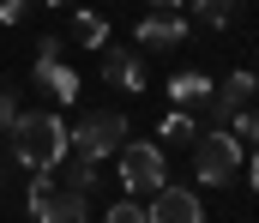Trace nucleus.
<instances>
[{"label": "nucleus", "mask_w": 259, "mask_h": 223, "mask_svg": "<svg viewBox=\"0 0 259 223\" xmlns=\"http://www.w3.org/2000/svg\"><path fill=\"white\" fill-rule=\"evenodd\" d=\"M169 97H175V109L193 115V109L211 103V78H205V73H175V78H169Z\"/></svg>", "instance_id": "11"}, {"label": "nucleus", "mask_w": 259, "mask_h": 223, "mask_svg": "<svg viewBox=\"0 0 259 223\" xmlns=\"http://www.w3.org/2000/svg\"><path fill=\"white\" fill-rule=\"evenodd\" d=\"M235 169H241V139H235L229 127H211V133L193 139V175L205 187H223Z\"/></svg>", "instance_id": "3"}, {"label": "nucleus", "mask_w": 259, "mask_h": 223, "mask_svg": "<svg viewBox=\"0 0 259 223\" xmlns=\"http://www.w3.org/2000/svg\"><path fill=\"white\" fill-rule=\"evenodd\" d=\"M163 145H121V187L127 193H157L163 187Z\"/></svg>", "instance_id": "5"}, {"label": "nucleus", "mask_w": 259, "mask_h": 223, "mask_svg": "<svg viewBox=\"0 0 259 223\" xmlns=\"http://www.w3.org/2000/svg\"><path fill=\"white\" fill-rule=\"evenodd\" d=\"M18 121V103H12V91H0V127H12Z\"/></svg>", "instance_id": "19"}, {"label": "nucleus", "mask_w": 259, "mask_h": 223, "mask_svg": "<svg viewBox=\"0 0 259 223\" xmlns=\"http://www.w3.org/2000/svg\"><path fill=\"white\" fill-rule=\"evenodd\" d=\"M36 78L55 91V103H72V97H78V73L61 61V42H42V55H36Z\"/></svg>", "instance_id": "8"}, {"label": "nucleus", "mask_w": 259, "mask_h": 223, "mask_svg": "<svg viewBox=\"0 0 259 223\" xmlns=\"http://www.w3.org/2000/svg\"><path fill=\"white\" fill-rule=\"evenodd\" d=\"M24 6H30V0H0V24H18V18H24Z\"/></svg>", "instance_id": "18"}, {"label": "nucleus", "mask_w": 259, "mask_h": 223, "mask_svg": "<svg viewBox=\"0 0 259 223\" xmlns=\"http://www.w3.org/2000/svg\"><path fill=\"white\" fill-rule=\"evenodd\" d=\"M127 145V115L121 109H97V115H84L72 133H66V151H78V157H91V163H103L109 151Z\"/></svg>", "instance_id": "2"}, {"label": "nucleus", "mask_w": 259, "mask_h": 223, "mask_svg": "<svg viewBox=\"0 0 259 223\" xmlns=\"http://www.w3.org/2000/svg\"><path fill=\"white\" fill-rule=\"evenodd\" d=\"M78 42L103 49V42H109V18H97V12H78Z\"/></svg>", "instance_id": "14"}, {"label": "nucleus", "mask_w": 259, "mask_h": 223, "mask_svg": "<svg viewBox=\"0 0 259 223\" xmlns=\"http://www.w3.org/2000/svg\"><path fill=\"white\" fill-rule=\"evenodd\" d=\"M103 223H151V217H145V205H139V199H121V205H109V211H103Z\"/></svg>", "instance_id": "17"}, {"label": "nucleus", "mask_w": 259, "mask_h": 223, "mask_svg": "<svg viewBox=\"0 0 259 223\" xmlns=\"http://www.w3.org/2000/svg\"><path fill=\"white\" fill-rule=\"evenodd\" d=\"M55 169H66V187H72V193H84V187L97 181V163H91V157H78V151H66Z\"/></svg>", "instance_id": "12"}, {"label": "nucleus", "mask_w": 259, "mask_h": 223, "mask_svg": "<svg viewBox=\"0 0 259 223\" xmlns=\"http://www.w3.org/2000/svg\"><path fill=\"white\" fill-rule=\"evenodd\" d=\"M6 133H12V157H18L24 169H36V175H55V163L66 157V121L49 115V109L18 115Z\"/></svg>", "instance_id": "1"}, {"label": "nucleus", "mask_w": 259, "mask_h": 223, "mask_svg": "<svg viewBox=\"0 0 259 223\" xmlns=\"http://www.w3.org/2000/svg\"><path fill=\"white\" fill-rule=\"evenodd\" d=\"M175 6H181V0H151V12H175Z\"/></svg>", "instance_id": "20"}, {"label": "nucleus", "mask_w": 259, "mask_h": 223, "mask_svg": "<svg viewBox=\"0 0 259 223\" xmlns=\"http://www.w3.org/2000/svg\"><path fill=\"white\" fill-rule=\"evenodd\" d=\"M103 78L121 91H145V61L139 49H103Z\"/></svg>", "instance_id": "10"}, {"label": "nucleus", "mask_w": 259, "mask_h": 223, "mask_svg": "<svg viewBox=\"0 0 259 223\" xmlns=\"http://www.w3.org/2000/svg\"><path fill=\"white\" fill-rule=\"evenodd\" d=\"M253 91H259V78H253V73H229L217 91H211L205 121H211V127H229V115H235V109H247V97H253Z\"/></svg>", "instance_id": "7"}, {"label": "nucleus", "mask_w": 259, "mask_h": 223, "mask_svg": "<svg viewBox=\"0 0 259 223\" xmlns=\"http://www.w3.org/2000/svg\"><path fill=\"white\" fill-rule=\"evenodd\" d=\"M30 217L36 223H84V193L55 187L49 175H36L30 181Z\"/></svg>", "instance_id": "4"}, {"label": "nucleus", "mask_w": 259, "mask_h": 223, "mask_svg": "<svg viewBox=\"0 0 259 223\" xmlns=\"http://www.w3.org/2000/svg\"><path fill=\"white\" fill-rule=\"evenodd\" d=\"M49 6H61V0H49Z\"/></svg>", "instance_id": "22"}, {"label": "nucleus", "mask_w": 259, "mask_h": 223, "mask_svg": "<svg viewBox=\"0 0 259 223\" xmlns=\"http://www.w3.org/2000/svg\"><path fill=\"white\" fill-rule=\"evenodd\" d=\"M199 24H211V30H223V24H235V12H241V0H193Z\"/></svg>", "instance_id": "13"}, {"label": "nucleus", "mask_w": 259, "mask_h": 223, "mask_svg": "<svg viewBox=\"0 0 259 223\" xmlns=\"http://www.w3.org/2000/svg\"><path fill=\"white\" fill-rule=\"evenodd\" d=\"M181 42H187V18H175V12L139 18V49H181Z\"/></svg>", "instance_id": "9"}, {"label": "nucleus", "mask_w": 259, "mask_h": 223, "mask_svg": "<svg viewBox=\"0 0 259 223\" xmlns=\"http://www.w3.org/2000/svg\"><path fill=\"white\" fill-rule=\"evenodd\" d=\"M145 217H151V223H205V205H199L193 187H169V181H163V187L151 193Z\"/></svg>", "instance_id": "6"}, {"label": "nucleus", "mask_w": 259, "mask_h": 223, "mask_svg": "<svg viewBox=\"0 0 259 223\" xmlns=\"http://www.w3.org/2000/svg\"><path fill=\"white\" fill-rule=\"evenodd\" d=\"M229 133H235V139H253V145H259V109H235V115H229Z\"/></svg>", "instance_id": "16"}, {"label": "nucleus", "mask_w": 259, "mask_h": 223, "mask_svg": "<svg viewBox=\"0 0 259 223\" xmlns=\"http://www.w3.org/2000/svg\"><path fill=\"white\" fill-rule=\"evenodd\" d=\"M163 139H199V121L187 115V109H175V115L163 121Z\"/></svg>", "instance_id": "15"}, {"label": "nucleus", "mask_w": 259, "mask_h": 223, "mask_svg": "<svg viewBox=\"0 0 259 223\" xmlns=\"http://www.w3.org/2000/svg\"><path fill=\"white\" fill-rule=\"evenodd\" d=\"M247 181H253V193H259V157H253V169H247Z\"/></svg>", "instance_id": "21"}]
</instances>
